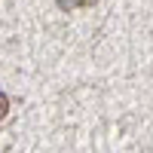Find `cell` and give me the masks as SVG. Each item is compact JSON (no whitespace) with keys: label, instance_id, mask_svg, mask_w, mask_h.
Returning a JSON list of instances; mask_svg holds the SVG:
<instances>
[{"label":"cell","instance_id":"cell-1","mask_svg":"<svg viewBox=\"0 0 153 153\" xmlns=\"http://www.w3.org/2000/svg\"><path fill=\"white\" fill-rule=\"evenodd\" d=\"M89 3H92V0H58V6L68 9V12L71 9H80V6H89Z\"/></svg>","mask_w":153,"mask_h":153},{"label":"cell","instance_id":"cell-2","mask_svg":"<svg viewBox=\"0 0 153 153\" xmlns=\"http://www.w3.org/2000/svg\"><path fill=\"white\" fill-rule=\"evenodd\" d=\"M6 113H9V98H6V92H0V123L6 120Z\"/></svg>","mask_w":153,"mask_h":153}]
</instances>
